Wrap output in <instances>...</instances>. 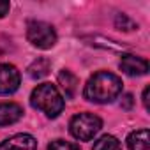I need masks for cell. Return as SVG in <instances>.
<instances>
[{
  "label": "cell",
  "mask_w": 150,
  "mask_h": 150,
  "mask_svg": "<svg viewBox=\"0 0 150 150\" xmlns=\"http://www.w3.org/2000/svg\"><path fill=\"white\" fill-rule=\"evenodd\" d=\"M122 80L113 72L108 71H99L85 85L83 96L87 101L96 103V104H108L113 103L120 94H122Z\"/></svg>",
  "instance_id": "cell-1"
},
{
  "label": "cell",
  "mask_w": 150,
  "mask_h": 150,
  "mask_svg": "<svg viewBox=\"0 0 150 150\" xmlns=\"http://www.w3.org/2000/svg\"><path fill=\"white\" fill-rule=\"evenodd\" d=\"M30 104L32 108L42 111L48 118H57L65 106V101L58 88L51 83H41L37 85L30 94Z\"/></svg>",
  "instance_id": "cell-2"
},
{
  "label": "cell",
  "mask_w": 150,
  "mask_h": 150,
  "mask_svg": "<svg viewBox=\"0 0 150 150\" xmlns=\"http://www.w3.org/2000/svg\"><path fill=\"white\" fill-rule=\"evenodd\" d=\"M103 129V120L94 113H78L69 122V131L78 141H90Z\"/></svg>",
  "instance_id": "cell-3"
},
{
  "label": "cell",
  "mask_w": 150,
  "mask_h": 150,
  "mask_svg": "<svg viewBox=\"0 0 150 150\" xmlns=\"http://www.w3.org/2000/svg\"><path fill=\"white\" fill-rule=\"evenodd\" d=\"M27 39L34 48L50 50L57 44V30L46 21L30 20L27 23Z\"/></svg>",
  "instance_id": "cell-4"
},
{
  "label": "cell",
  "mask_w": 150,
  "mask_h": 150,
  "mask_svg": "<svg viewBox=\"0 0 150 150\" xmlns=\"http://www.w3.org/2000/svg\"><path fill=\"white\" fill-rule=\"evenodd\" d=\"M20 71L13 64H0V96H11L20 88Z\"/></svg>",
  "instance_id": "cell-5"
},
{
  "label": "cell",
  "mask_w": 150,
  "mask_h": 150,
  "mask_svg": "<svg viewBox=\"0 0 150 150\" xmlns=\"http://www.w3.org/2000/svg\"><path fill=\"white\" fill-rule=\"evenodd\" d=\"M120 69L122 72H125L127 76H145L148 72V62L146 58H141V57H136V55H122L120 58Z\"/></svg>",
  "instance_id": "cell-6"
},
{
  "label": "cell",
  "mask_w": 150,
  "mask_h": 150,
  "mask_svg": "<svg viewBox=\"0 0 150 150\" xmlns=\"http://www.w3.org/2000/svg\"><path fill=\"white\" fill-rule=\"evenodd\" d=\"M0 150H37V139L32 134H14L0 143Z\"/></svg>",
  "instance_id": "cell-7"
},
{
  "label": "cell",
  "mask_w": 150,
  "mask_h": 150,
  "mask_svg": "<svg viewBox=\"0 0 150 150\" xmlns=\"http://www.w3.org/2000/svg\"><path fill=\"white\" fill-rule=\"evenodd\" d=\"M57 81H58L60 88L64 90L65 97L74 99V96L78 94V85H80V80H78L76 74H72L69 69H62L58 72V76H57Z\"/></svg>",
  "instance_id": "cell-8"
},
{
  "label": "cell",
  "mask_w": 150,
  "mask_h": 150,
  "mask_svg": "<svg viewBox=\"0 0 150 150\" xmlns=\"http://www.w3.org/2000/svg\"><path fill=\"white\" fill-rule=\"evenodd\" d=\"M23 117V108L16 103H0V127L13 125Z\"/></svg>",
  "instance_id": "cell-9"
},
{
  "label": "cell",
  "mask_w": 150,
  "mask_h": 150,
  "mask_svg": "<svg viewBox=\"0 0 150 150\" xmlns=\"http://www.w3.org/2000/svg\"><path fill=\"white\" fill-rule=\"evenodd\" d=\"M50 69H51V62H50V58H46V57H39V58H35V60L28 65L27 74H28L32 80H41V78L48 76Z\"/></svg>",
  "instance_id": "cell-10"
},
{
  "label": "cell",
  "mask_w": 150,
  "mask_h": 150,
  "mask_svg": "<svg viewBox=\"0 0 150 150\" xmlns=\"http://www.w3.org/2000/svg\"><path fill=\"white\" fill-rule=\"evenodd\" d=\"M127 146L129 150H148V131L146 129L132 131L127 136Z\"/></svg>",
  "instance_id": "cell-11"
},
{
  "label": "cell",
  "mask_w": 150,
  "mask_h": 150,
  "mask_svg": "<svg viewBox=\"0 0 150 150\" xmlns=\"http://www.w3.org/2000/svg\"><path fill=\"white\" fill-rule=\"evenodd\" d=\"M92 150H124V148H122V143L115 136L104 134V136H101L94 141Z\"/></svg>",
  "instance_id": "cell-12"
},
{
  "label": "cell",
  "mask_w": 150,
  "mask_h": 150,
  "mask_svg": "<svg viewBox=\"0 0 150 150\" xmlns=\"http://www.w3.org/2000/svg\"><path fill=\"white\" fill-rule=\"evenodd\" d=\"M115 27H117L118 30H124V32L138 30V23H136L132 18H129L127 14H124V13H118V14L115 16Z\"/></svg>",
  "instance_id": "cell-13"
},
{
  "label": "cell",
  "mask_w": 150,
  "mask_h": 150,
  "mask_svg": "<svg viewBox=\"0 0 150 150\" xmlns=\"http://www.w3.org/2000/svg\"><path fill=\"white\" fill-rule=\"evenodd\" d=\"M48 150H81V148H80V145L65 141V139H53L48 145Z\"/></svg>",
  "instance_id": "cell-14"
},
{
  "label": "cell",
  "mask_w": 150,
  "mask_h": 150,
  "mask_svg": "<svg viewBox=\"0 0 150 150\" xmlns=\"http://www.w3.org/2000/svg\"><path fill=\"white\" fill-rule=\"evenodd\" d=\"M132 104H134V99H132V96H131V94H125V96H122L120 106H122L124 110H131V108H132Z\"/></svg>",
  "instance_id": "cell-15"
},
{
  "label": "cell",
  "mask_w": 150,
  "mask_h": 150,
  "mask_svg": "<svg viewBox=\"0 0 150 150\" xmlns=\"http://www.w3.org/2000/svg\"><path fill=\"white\" fill-rule=\"evenodd\" d=\"M9 9H11V4L2 0V2H0V18H4V16L9 13Z\"/></svg>",
  "instance_id": "cell-16"
},
{
  "label": "cell",
  "mask_w": 150,
  "mask_h": 150,
  "mask_svg": "<svg viewBox=\"0 0 150 150\" xmlns=\"http://www.w3.org/2000/svg\"><path fill=\"white\" fill-rule=\"evenodd\" d=\"M148 94H150V87H145V90H143V106H145V110H148Z\"/></svg>",
  "instance_id": "cell-17"
}]
</instances>
